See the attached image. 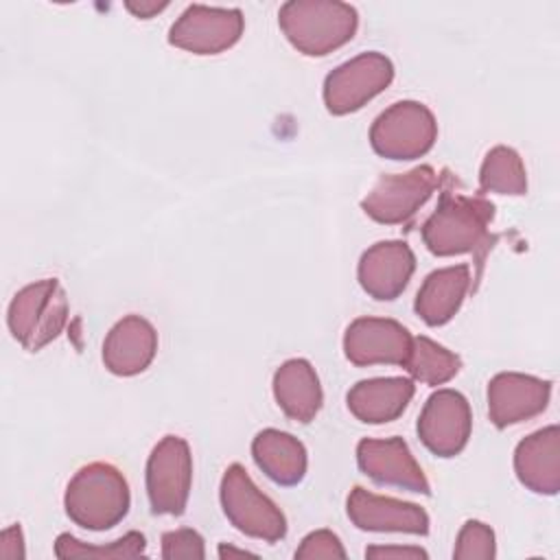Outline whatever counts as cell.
Segmentation results:
<instances>
[{
	"instance_id": "cell-1",
	"label": "cell",
	"mask_w": 560,
	"mask_h": 560,
	"mask_svg": "<svg viewBox=\"0 0 560 560\" xmlns=\"http://www.w3.org/2000/svg\"><path fill=\"white\" fill-rule=\"evenodd\" d=\"M492 219L494 206L486 197L444 190L435 212L422 225V241L435 256L472 254L481 276L483 258L499 238L490 234Z\"/></svg>"
},
{
	"instance_id": "cell-2",
	"label": "cell",
	"mask_w": 560,
	"mask_h": 560,
	"mask_svg": "<svg viewBox=\"0 0 560 560\" xmlns=\"http://www.w3.org/2000/svg\"><path fill=\"white\" fill-rule=\"evenodd\" d=\"M278 24L302 55L324 57L354 37L359 15L337 0H291L280 7Z\"/></svg>"
},
{
	"instance_id": "cell-3",
	"label": "cell",
	"mask_w": 560,
	"mask_h": 560,
	"mask_svg": "<svg viewBox=\"0 0 560 560\" xmlns=\"http://www.w3.org/2000/svg\"><path fill=\"white\" fill-rule=\"evenodd\" d=\"M129 486L122 472L105 462H92L70 479L63 505L72 523L103 532L118 525L129 512Z\"/></svg>"
},
{
	"instance_id": "cell-4",
	"label": "cell",
	"mask_w": 560,
	"mask_h": 560,
	"mask_svg": "<svg viewBox=\"0 0 560 560\" xmlns=\"http://www.w3.org/2000/svg\"><path fill=\"white\" fill-rule=\"evenodd\" d=\"M68 298L59 280L44 278L20 289L9 304V330L31 352L57 339L68 322Z\"/></svg>"
},
{
	"instance_id": "cell-5",
	"label": "cell",
	"mask_w": 560,
	"mask_h": 560,
	"mask_svg": "<svg viewBox=\"0 0 560 560\" xmlns=\"http://www.w3.org/2000/svg\"><path fill=\"white\" fill-rule=\"evenodd\" d=\"M221 508L228 521L245 536L278 542L287 536V518L280 508L258 490L241 464L225 468L221 479Z\"/></svg>"
},
{
	"instance_id": "cell-6",
	"label": "cell",
	"mask_w": 560,
	"mask_h": 560,
	"mask_svg": "<svg viewBox=\"0 0 560 560\" xmlns=\"http://www.w3.org/2000/svg\"><path fill=\"white\" fill-rule=\"evenodd\" d=\"M438 122L418 101H398L376 116L370 127L372 149L387 160H416L433 149Z\"/></svg>"
},
{
	"instance_id": "cell-7",
	"label": "cell",
	"mask_w": 560,
	"mask_h": 560,
	"mask_svg": "<svg viewBox=\"0 0 560 560\" xmlns=\"http://www.w3.org/2000/svg\"><path fill=\"white\" fill-rule=\"evenodd\" d=\"M192 483V455L179 435H164L147 459V497L153 514L179 516Z\"/></svg>"
},
{
	"instance_id": "cell-8",
	"label": "cell",
	"mask_w": 560,
	"mask_h": 560,
	"mask_svg": "<svg viewBox=\"0 0 560 560\" xmlns=\"http://www.w3.org/2000/svg\"><path fill=\"white\" fill-rule=\"evenodd\" d=\"M394 79L392 61L381 52H361L337 66L324 81V103L335 116L361 109Z\"/></svg>"
},
{
	"instance_id": "cell-9",
	"label": "cell",
	"mask_w": 560,
	"mask_h": 560,
	"mask_svg": "<svg viewBox=\"0 0 560 560\" xmlns=\"http://www.w3.org/2000/svg\"><path fill=\"white\" fill-rule=\"evenodd\" d=\"M438 184L440 177L429 164H420L407 173L381 175L361 201V208L378 223H407L429 201Z\"/></svg>"
},
{
	"instance_id": "cell-10",
	"label": "cell",
	"mask_w": 560,
	"mask_h": 560,
	"mask_svg": "<svg viewBox=\"0 0 560 560\" xmlns=\"http://www.w3.org/2000/svg\"><path fill=\"white\" fill-rule=\"evenodd\" d=\"M241 9L190 4L171 26L168 42L192 55H219L243 35Z\"/></svg>"
},
{
	"instance_id": "cell-11",
	"label": "cell",
	"mask_w": 560,
	"mask_h": 560,
	"mask_svg": "<svg viewBox=\"0 0 560 560\" xmlns=\"http://www.w3.org/2000/svg\"><path fill=\"white\" fill-rule=\"evenodd\" d=\"M472 429L470 405L455 389L433 392L418 418L420 442L438 457H455L468 444Z\"/></svg>"
},
{
	"instance_id": "cell-12",
	"label": "cell",
	"mask_w": 560,
	"mask_h": 560,
	"mask_svg": "<svg viewBox=\"0 0 560 560\" xmlns=\"http://www.w3.org/2000/svg\"><path fill=\"white\" fill-rule=\"evenodd\" d=\"M413 337L396 319L359 317L343 335L346 359L359 368L368 365H405Z\"/></svg>"
},
{
	"instance_id": "cell-13",
	"label": "cell",
	"mask_w": 560,
	"mask_h": 560,
	"mask_svg": "<svg viewBox=\"0 0 560 560\" xmlns=\"http://www.w3.org/2000/svg\"><path fill=\"white\" fill-rule=\"evenodd\" d=\"M357 464L363 475L381 486H396L409 492L431 494L429 479L402 438L361 440L357 444Z\"/></svg>"
},
{
	"instance_id": "cell-14",
	"label": "cell",
	"mask_w": 560,
	"mask_h": 560,
	"mask_svg": "<svg viewBox=\"0 0 560 560\" xmlns=\"http://www.w3.org/2000/svg\"><path fill=\"white\" fill-rule=\"evenodd\" d=\"M549 396V381L521 372H501L488 383V416L497 429H505L542 413Z\"/></svg>"
},
{
	"instance_id": "cell-15",
	"label": "cell",
	"mask_w": 560,
	"mask_h": 560,
	"mask_svg": "<svg viewBox=\"0 0 560 560\" xmlns=\"http://www.w3.org/2000/svg\"><path fill=\"white\" fill-rule=\"evenodd\" d=\"M348 518L363 532H398V534H429V514L409 501L374 494L361 486L352 488L346 501Z\"/></svg>"
},
{
	"instance_id": "cell-16",
	"label": "cell",
	"mask_w": 560,
	"mask_h": 560,
	"mask_svg": "<svg viewBox=\"0 0 560 560\" xmlns=\"http://www.w3.org/2000/svg\"><path fill=\"white\" fill-rule=\"evenodd\" d=\"M416 256L405 241H378L359 260V284L374 300H396L409 284Z\"/></svg>"
},
{
	"instance_id": "cell-17",
	"label": "cell",
	"mask_w": 560,
	"mask_h": 560,
	"mask_svg": "<svg viewBox=\"0 0 560 560\" xmlns=\"http://www.w3.org/2000/svg\"><path fill=\"white\" fill-rule=\"evenodd\" d=\"M158 352V332L140 315H127L112 326L103 341V363L116 376L144 372Z\"/></svg>"
},
{
	"instance_id": "cell-18",
	"label": "cell",
	"mask_w": 560,
	"mask_h": 560,
	"mask_svg": "<svg viewBox=\"0 0 560 560\" xmlns=\"http://www.w3.org/2000/svg\"><path fill=\"white\" fill-rule=\"evenodd\" d=\"M514 470L518 481L536 494L560 490V429L549 424L516 444Z\"/></svg>"
},
{
	"instance_id": "cell-19",
	"label": "cell",
	"mask_w": 560,
	"mask_h": 560,
	"mask_svg": "<svg viewBox=\"0 0 560 560\" xmlns=\"http://www.w3.org/2000/svg\"><path fill=\"white\" fill-rule=\"evenodd\" d=\"M413 392L416 385L411 378H368L350 387L346 402L357 420L365 424H385L402 416V411L413 398Z\"/></svg>"
},
{
	"instance_id": "cell-20",
	"label": "cell",
	"mask_w": 560,
	"mask_h": 560,
	"mask_svg": "<svg viewBox=\"0 0 560 560\" xmlns=\"http://www.w3.org/2000/svg\"><path fill=\"white\" fill-rule=\"evenodd\" d=\"M470 291V267L453 265L431 271L418 289L413 308L429 326H442L455 317Z\"/></svg>"
},
{
	"instance_id": "cell-21",
	"label": "cell",
	"mask_w": 560,
	"mask_h": 560,
	"mask_svg": "<svg viewBox=\"0 0 560 560\" xmlns=\"http://www.w3.org/2000/svg\"><path fill=\"white\" fill-rule=\"evenodd\" d=\"M273 396L287 418L311 422L322 409V385L315 368L306 359H289L273 374Z\"/></svg>"
},
{
	"instance_id": "cell-22",
	"label": "cell",
	"mask_w": 560,
	"mask_h": 560,
	"mask_svg": "<svg viewBox=\"0 0 560 560\" xmlns=\"http://www.w3.org/2000/svg\"><path fill=\"white\" fill-rule=\"evenodd\" d=\"M256 466L278 486H295L306 475V448L291 433L278 429L260 431L252 442Z\"/></svg>"
},
{
	"instance_id": "cell-23",
	"label": "cell",
	"mask_w": 560,
	"mask_h": 560,
	"mask_svg": "<svg viewBox=\"0 0 560 560\" xmlns=\"http://www.w3.org/2000/svg\"><path fill=\"white\" fill-rule=\"evenodd\" d=\"M479 190L514 197L527 192L525 164L512 147L497 144L486 153L479 171Z\"/></svg>"
},
{
	"instance_id": "cell-24",
	"label": "cell",
	"mask_w": 560,
	"mask_h": 560,
	"mask_svg": "<svg viewBox=\"0 0 560 560\" xmlns=\"http://www.w3.org/2000/svg\"><path fill=\"white\" fill-rule=\"evenodd\" d=\"M402 368L411 374V378L420 383L442 385L459 372L462 359L455 352L446 350L444 346L435 343L433 339L420 335V337H413L409 357Z\"/></svg>"
},
{
	"instance_id": "cell-25",
	"label": "cell",
	"mask_w": 560,
	"mask_h": 560,
	"mask_svg": "<svg viewBox=\"0 0 560 560\" xmlns=\"http://www.w3.org/2000/svg\"><path fill=\"white\" fill-rule=\"evenodd\" d=\"M147 540L140 532H127L122 538L109 545H88L72 534H59L55 540V556L61 560L70 558H94V560H120L144 556Z\"/></svg>"
},
{
	"instance_id": "cell-26",
	"label": "cell",
	"mask_w": 560,
	"mask_h": 560,
	"mask_svg": "<svg viewBox=\"0 0 560 560\" xmlns=\"http://www.w3.org/2000/svg\"><path fill=\"white\" fill-rule=\"evenodd\" d=\"M497 556L494 532L481 521H466L457 534L453 558L457 560H490Z\"/></svg>"
},
{
	"instance_id": "cell-27",
	"label": "cell",
	"mask_w": 560,
	"mask_h": 560,
	"mask_svg": "<svg viewBox=\"0 0 560 560\" xmlns=\"http://www.w3.org/2000/svg\"><path fill=\"white\" fill-rule=\"evenodd\" d=\"M162 558L164 560H203L206 558V547L203 538L188 527L166 532L162 536Z\"/></svg>"
},
{
	"instance_id": "cell-28",
	"label": "cell",
	"mask_w": 560,
	"mask_h": 560,
	"mask_svg": "<svg viewBox=\"0 0 560 560\" xmlns=\"http://www.w3.org/2000/svg\"><path fill=\"white\" fill-rule=\"evenodd\" d=\"M295 558L300 560H317V558H346V549L337 534L330 529H315L302 538L300 547L295 549Z\"/></svg>"
},
{
	"instance_id": "cell-29",
	"label": "cell",
	"mask_w": 560,
	"mask_h": 560,
	"mask_svg": "<svg viewBox=\"0 0 560 560\" xmlns=\"http://www.w3.org/2000/svg\"><path fill=\"white\" fill-rule=\"evenodd\" d=\"M365 558L370 560H427L429 553L420 547H396V545H372L365 549Z\"/></svg>"
},
{
	"instance_id": "cell-30",
	"label": "cell",
	"mask_w": 560,
	"mask_h": 560,
	"mask_svg": "<svg viewBox=\"0 0 560 560\" xmlns=\"http://www.w3.org/2000/svg\"><path fill=\"white\" fill-rule=\"evenodd\" d=\"M26 556L24 536L20 525H11L0 534V558L2 560H22Z\"/></svg>"
},
{
	"instance_id": "cell-31",
	"label": "cell",
	"mask_w": 560,
	"mask_h": 560,
	"mask_svg": "<svg viewBox=\"0 0 560 560\" xmlns=\"http://www.w3.org/2000/svg\"><path fill=\"white\" fill-rule=\"evenodd\" d=\"M166 7H168V2H127V9H129L136 18H142V20L153 18L155 13L164 11Z\"/></svg>"
},
{
	"instance_id": "cell-32",
	"label": "cell",
	"mask_w": 560,
	"mask_h": 560,
	"mask_svg": "<svg viewBox=\"0 0 560 560\" xmlns=\"http://www.w3.org/2000/svg\"><path fill=\"white\" fill-rule=\"evenodd\" d=\"M245 556L256 558V553L245 551V549H236V547H232V545H221V547H219V558H245Z\"/></svg>"
}]
</instances>
